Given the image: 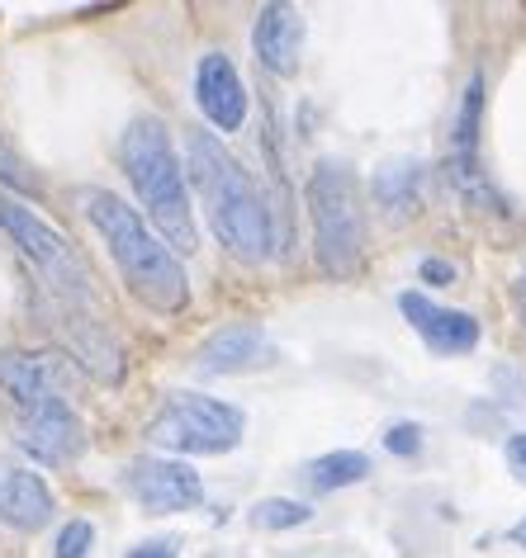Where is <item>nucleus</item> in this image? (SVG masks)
<instances>
[{
	"label": "nucleus",
	"instance_id": "1",
	"mask_svg": "<svg viewBox=\"0 0 526 558\" xmlns=\"http://www.w3.org/2000/svg\"><path fill=\"white\" fill-rule=\"evenodd\" d=\"M186 175H190V185L200 190L204 214H210V228L218 242L247 265L266 260L275 251V228H271V208L261 199L252 171H247L214 133L190 129L186 133Z\"/></svg>",
	"mask_w": 526,
	"mask_h": 558
},
{
	"label": "nucleus",
	"instance_id": "2",
	"mask_svg": "<svg viewBox=\"0 0 526 558\" xmlns=\"http://www.w3.org/2000/svg\"><path fill=\"white\" fill-rule=\"evenodd\" d=\"M76 199L95 222V232L105 236L109 256H115L123 284L133 289V299H143L152 313H181L190 303V279L181 270V256L147 228V218L109 190H81Z\"/></svg>",
	"mask_w": 526,
	"mask_h": 558
},
{
	"label": "nucleus",
	"instance_id": "3",
	"mask_svg": "<svg viewBox=\"0 0 526 558\" xmlns=\"http://www.w3.org/2000/svg\"><path fill=\"white\" fill-rule=\"evenodd\" d=\"M119 157L138 190V204L147 208L152 232H157L176 256H195L200 232H195V214H190L186 166L176 157V143H171V133H166V123L152 114L133 119L129 129H123Z\"/></svg>",
	"mask_w": 526,
	"mask_h": 558
},
{
	"label": "nucleus",
	"instance_id": "4",
	"mask_svg": "<svg viewBox=\"0 0 526 558\" xmlns=\"http://www.w3.org/2000/svg\"><path fill=\"white\" fill-rule=\"evenodd\" d=\"M313 222V260L327 279H351L361 275L366 260V204H361V180L346 161H318L303 185Z\"/></svg>",
	"mask_w": 526,
	"mask_h": 558
},
{
	"label": "nucleus",
	"instance_id": "5",
	"mask_svg": "<svg viewBox=\"0 0 526 558\" xmlns=\"http://www.w3.org/2000/svg\"><path fill=\"white\" fill-rule=\"evenodd\" d=\"M0 232L15 242V251L34 265L38 284L52 299V308L67 313H95V275L91 265L76 256V246L67 236L44 222L24 199L15 194H0Z\"/></svg>",
	"mask_w": 526,
	"mask_h": 558
},
{
	"label": "nucleus",
	"instance_id": "6",
	"mask_svg": "<svg viewBox=\"0 0 526 558\" xmlns=\"http://www.w3.org/2000/svg\"><path fill=\"white\" fill-rule=\"evenodd\" d=\"M242 412L232 402L204 393H171L166 408L147 422V440L176 454H228L242 440Z\"/></svg>",
	"mask_w": 526,
	"mask_h": 558
},
{
	"label": "nucleus",
	"instance_id": "7",
	"mask_svg": "<svg viewBox=\"0 0 526 558\" xmlns=\"http://www.w3.org/2000/svg\"><path fill=\"white\" fill-rule=\"evenodd\" d=\"M123 487L133 493V501L152 515H176L204 501V483L186 459H166V454H143L123 469Z\"/></svg>",
	"mask_w": 526,
	"mask_h": 558
},
{
	"label": "nucleus",
	"instance_id": "8",
	"mask_svg": "<svg viewBox=\"0 0 526 558\" xmlns=\"http://www.w3.org/2000/svg\"><path fill=\"white\" fill-rule=\"evenodd\" d=\"M15 416H20V450L34 454L38 464L62 469L86 450V422H81L67 398H48V402L24 408Z\"/></svg>",
	"mask_w": 526,
	"mask_h": 558
},
{
	"label": "nucleus",
	"instance_id": "9",
	"mask_svg": "<svg viewBox=\"0 0 526 558\" xmlns=\"http://www.w3.org/2000/svg\"><path fill=\"white\" fill-rule=\"evenodd\" d=\"M72 365L52 351H0V393L15 402V412L38 408L48 398H67Z\"/></svg>",
	"mask_w": 526,
	"mask_h": 558
},
{
	"label": "nucleus",
	"instance_id": "10",
	"mask_svg": "<svg viewBox=\"0 0 526 558\" xmlns=\"http://www.w3.org/2000/svg\"><path fill=\"white\" fill-rule=\"evenodd\" d=\"M195 105L218 133H238L247 123V86L224 52H204L195 66Z\"/></svg>",
	"mask_w": 526,
	"mask_h": 558
},
{
	"label": "nucleus",
	"instance_id": "11",
	"mask_svg": "<svg viewBox=\"0 0 526 558\" xmlns=\"http://www.w3.org/2000/svg\"><path fill=\"white\" fill-rule=\"evenodd\" d=\"M398 313L437 355H469L479 345V323L461 308H441L427 294H398Z\"/></svg>",
	"mask_w": 526,
	"mask_h": 558
},
{
	"label": "nucleus",
	"instance_id": "12",
	"mask_svg": "<svg viewBox=\"0 0 526 558\" xmlns=\"http://www.w3.org/2000/svg\"><path fill=\"white\" fill-rule=\"evenodd\" d=\"M271 360H275V345L256 323H228L200 345L195 369L200 374H247V369L271 365Z\"/></svg>",
	"mask_w": 526,
	"mask_h": 558
},
{
	"label": "nucleus",
	"instance_id": "13",
	"mask_svg": "<svg viewBox=\"0 0 526 558\" xmlns=\"http://www.w3.org/2000/svg\"><path fill=\"white\" fill-rule=\"evenodd\" d=\"M252 48L256 62L271 76H295L299 72V52H303V15L295 5H261V15L252 24Z\"/></svg>",
	"mask_w": 526,
	"mask_h": 558
},
{
	"label": "nucleus",
	"instance_id": "14",
	"mask_svg": "<svg viewBox=\"0 0 526 558\" xmlns=\"http://www.w3.org/2000/svg\"><path fill=\"white\" fill-rule=\"evenodd\" d=\"M0 521L15 530H44L52 521V493L34 469L0 459Z\"/></svg>",
	"mask_w": 526,
	"mask_h": 558
},
{
	"label": "nucleus",
	"instance_id": "15",
	"mask_svg": "<svg viewBox=\"0 0 526 558\" xmlns=\"http://www.w3.org/2000/svg\"><path fill=\"white\" fill-rule=\"evenodd\" d=\"M479 109H483V76H469L451 123V171L465 190L479 185Z\"/></svg>",
	"mask_w": 526,
	"mask_h": 558
},
{
	"label": "nucleus",
	"instance_id": "16",
	"mask_svg": "<svg viewBox=\"0 0 526 558\" xmlns=\"http://www.w3.org/2000/svg\"><path fill=\"white\" fill-rule=\"evenodd\" d=\"M309 483L318 493H337V487H356L370 473V459L361 450H332V454H318L309 469Z\"/></svg>",
	"mask_w": 526,
	"mask_h": 558
},
{
	"label": "nucleus",
	"instance_id": "17",
	"mask_svg": "<svg viewBox=\"0 0 526 558\" xmlns=\"http://www.w3.org/2000/svg\"><path fill=\"white\" fill-rule=\"evenodd\" d=\"M413 185H418V166H408V161L384 166V171L375 175V199L390 208L394 218L418 214V194H413Z\"/></svg>",
	"mask_w": 526,
	"mask_h": 558
},
{
	"label": "nucleus",
	"instance_id": "18",
	"mask_svg": "<svg viewBox=\"0 0 526 558\" xmlns=\"http://www.w3.org/2000/svg\"><path fill=\"white\" fill-rule=\"evenodd\" d=\"M309 507L303 501H289V497H266V501H256L252 507V525L256 530H295L309 521Z\"/></svg>",
	"mask_w": 526,
	"mask_h": 558
},
{
	"label": "nucleus",
	"instance_id": "19",
	"mask_svg": "<svg viewBox=\"0 0 526 558\" xmlns=\"http://www.w3.org/2000/svg\"><path fill=\"white\" fill-rule=\"evenodd\" d=\"M0 185H5V194H34V190H38L34 171L24 166L20 151L5 143V133H0Z\"/></svg>",
	"mask_w": 526,
	"mask_h": 558
},
{
	"label": "nucleus",
	"instance_id": "20",
	"mask_svg": "<svg viewBox=\"0 0 526 558\" xmlns=\"http://www.w3.org/2000/svg\"><path fill=\"white\" fill-rule=\"evenodd\" d=\"M95 544V525L91 521H67L58 535V558H86Z\"/></svg>",
	"mask_w": 526,
	"mask_h": 558
},
{
	"label": "nucleus",
	"instance_id": "21",
	"mask_svg": "<svg viewBox=\"0 0 526 558\" xmlns=\"http://www.w3.org/2000/svg\"><path fill=\"white\" fill-rule=\"evenodd\" d=\"M384 450L390 454H418L422 450V430L418 426H390V436H384Z\"/></svg>",
	"mask_w": 526,
	"mask_h": 558
},
{
	"label": "nucleus",
	"instance_id": "22",
	"mask_svg": "<svg viewBox=\"0 0 526 558\" xmlns=\"http://www.w3.org/2000/svg\"><path fill=\"white\" fill-rule=\"evenodd\" d=\"M507 464H512V473L526 483V430H517V436L507 440Z\"/></svg>",
	"mask_w": 526,
	"mask_h": 558
},
{
	"label": "nucleus",
	"instance_id": "23",
	"mask_svg": "<svg viewBox=\"0 0 526 558\" xmlns=\"http://www.w3.org/2000/svg\"><path fill=\"white\" fill-rule=\"evenodd\" d=\"M129 558H176V544H166V539H147V544H138V549Z\"/></svg>",
	"mask_w": 526,
	"mask_h": 558
},
{
	"label": "nucleus",
	"instance_id": "24",
	"mask_svg": "<svg viewBox=\"0 0 526 558\" xmlns=\"http://www.w3.org/2000/svg\"><path fill=\"white\" fill-rule=\"evenodd\" d=\"M422 279H455V265H446V260H422Z\"/></svg>",
	"mask_w": 526,
	"mask_h": 558
},
{
	"label": "nucleus",
	"instance_id": "25",
	"mask_svg": "<svg viewBox=\"0 0 526 558\" xmlns=\"http://www.w3.org/2000/svg\"><path fill=\"white\" fill-rule=\"evenodd\" d=\"M507 539H512V544H517V549H526V515H522V521H517V525H512V530H507Z\"/></svg>",
	"mask_w": 526,
	"mask_h": 558
},
{
	"label": "nucleus",
	"instance_id": "26",
	"mask_svg": "<svg viewBox=\"0 0 526 558\" xmlns=\"http://www.w3.org/2000/svg\"><path fill=\"white\" fill-rule=\"evenodd\" d=\"M517 313H522V323H526V275H522V284H517Z\"/></svg>",
	"mask_w": 526,
	"mask_h": 558
}]
</instances>
